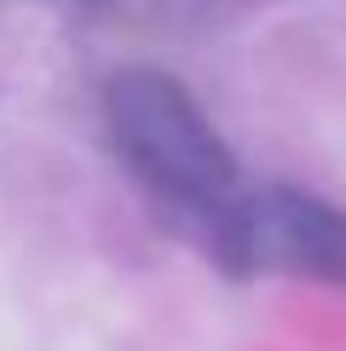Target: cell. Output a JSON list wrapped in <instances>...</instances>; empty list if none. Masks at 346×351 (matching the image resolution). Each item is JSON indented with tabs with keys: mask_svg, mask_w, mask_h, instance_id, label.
I'll use <instances>...</instances> for the list:
<instances>
[{
	"mask_svg": "<svg viewBox=\"0 0 346 351\" xmlns=\"http://www.w3.org/2000/svg\"><path fill=\"white\" fill-rule=\"evenodd\" d=\"M104 121L115 150L133 162L162 196L191 202V208L220 213L225 202H237V167L220 133L208 127V115L191 104L173 75L162 69H127L110 81L104 93Z\"/></svg>",
	"mask_w": 346,
	"mask_h": 351,
	"instance_id": "6da1fadb",
	"label": "cell"
},
{
	"mask_svg": "<svg viewBox=\"0 0 346 351\" xmlns=\"http://www.w3.org/2000/svg\"><path fill=\"white\" fill-rule=\"evenodd\" d=\"M214 242L231 271H295L346 282V213L300 190H249L214 213Z\"/></svg>",
	"mask_w": 346,
	"mask_h": 351,
	"instance_id": "7a4b0ae2",
	"label": "cell"
}]
</instances>
